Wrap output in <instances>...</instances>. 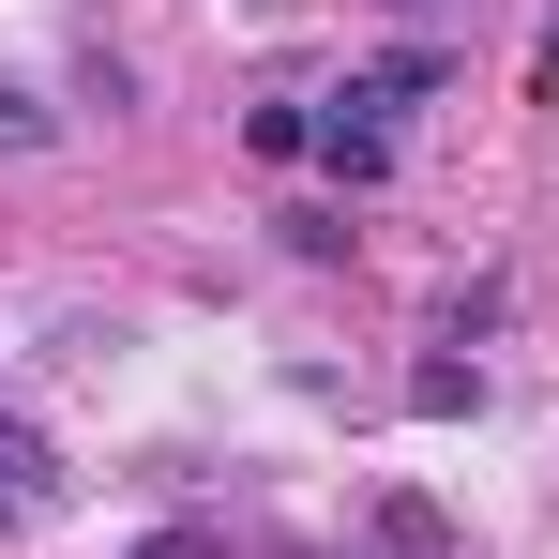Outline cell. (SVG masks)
<instances>
[{
  "label": "cell",
  "instance_id": "7",
  "mask_svg": "<svg viewBox=\"0 0 559 559\" xmlns=\"http://www.w3.org/2000/svg\"><path fill=\"white\" fill-rule=\"evenodd\" d=\"M121 559H227V530H197V514H182V530H152V545H121Z\"/></svg>",
  "mask_w": 559,
  "mask_h": 559
},
{
  "label": "cell",
  "instance_id": "2",
  "mask_svg": "<svg viewBox=\"0 0 559 559\" xmlns=\"http://www.w3.org/2000/svg\"><path fill=\"white\" fill-rule=\"evenodd\" d=\"M318 167H333V182H393V121H364V106H318Z\"/></svg>",
  "mask_w": 559,
  "mask_h": 559
},
{
  "label": "cell",
  "instance_id": "9",
  "mask_svg": "<svg viewBox=\"0 0 559 559\" xmlns=\"http://www.w3.org/2000/svg\"><path fill=\"white\" fill-rule=\"evenodd\" d=\"M393 15H454V0H393Z\"/></svg>",
  "mask_w": 559,
  "mask_h": 559
},
{
  "label": "cell",
  "instance_id": "3",
  "mask_svg": "<svg viewBox=\"0 0 559 559\" xmlns=\"http://www.w3.org/2000/svg\"><path fill=\"white\" fill-rule=\"evenodd\" d=\"M424 92H454V61H439V46H408V61H378V76H348L333 106H364V121H393V106H424Z\"/></svg>",
  "mask_w": 559,
  "mask_h": 559
},
{
  "label": "cell",
  "instance_id": "1",
  "mask_svg": "<svg viewBox=\"0 0 559 559\" xmlns=\"http://www.w3.org/2000/svg\"><path fill=\"white\" fill-rule=\"evenodd\" d=\"M46 499H61V454H46V439H31V424L0 408V530H31Z\"/></svg>",
  "mask_w": 559,
  "mask_h": 559
},
{
  "label": "cell",
  "instance_id": "8",
  "mask_svg": "<svg viewBox=\"0 0 559 559\" xmlns=\"http://www.w3.org/2000/svg\"><path fill=\"white\" fill-rule=\"evenodd\" d=\"M530 92H545V106H559V15H545V46H530Z\"/></svg>",
  "mask_w": 559,
  "mask_h": 559
},
{
  "label": "cell",
  "instance_id": "5",
  "mask_svg": "<svg viewBox=\"0 0 559 559\" xmlns=\"http://www.w3.org/2000/svg\"><path fill=\"white\" fill-rule=\"evenodd\" d=\"M242 152H258V167H302V152H318V106H242Z\"/></svg>",
  "mask_w": 559,
  "mask_h": 559
},
{
  "label": "cell",
  "instance_id": "4",
  "mask_svg": "<svg viewBox=\"0 0 559 559\" xmlns=\"http://www.w3.org/2000/svg\"><path fill=\"white\" fill-rule=\"evenodd\" d=\"M31 152H61V106L31 92V76H0V167H31Z\"/></svg>",
  "mask_w": 559,
  "mask_h": 559
},
{
  "label": "cell",
  "instance_id": "6",
  "mask_svg": "<svg viewBox=\"0 0 559 559\" xmlns=\"http://www.w3.org/2000/svg\"><path fill=\"white\" fill-rule=\"evenodd\" d=\"M408 408H424V424H468V408H484V364H424V378H408Z\"/></svg>",
  "mask_w": 559,
  "mask_h": 559
}]
</instances>
